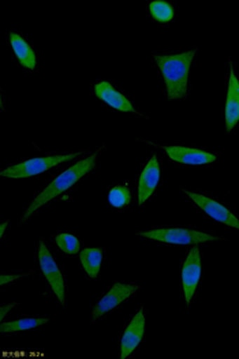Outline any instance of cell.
<instances>
[{"instance_id": "6da1fadb", "label": "cell", "mask_w": 239, "mask_h": 359, "mask_svg": "<svg viewBox=\"0 0 239 359\" xmlns=\"http://www.w3.org/2000/svg\"><path fill=\"white\" fill-rule=\"evenodd\" d=\"M194 56L196 50L177 55L156 56L158 66L165 82L167 97L170 100H178L186 96L189 73Z\"/></svg>"}, {"instance_id": "7a4b0ae2", "label": "cell", "mask_w": 239, "mask_h": 359, "mask_svg": "<svg viewBox=\"0 0 239 359\" xmlns=\"http://www.w3.org/2000/svg\"><path fill=\"white\" fill-rule=\"evenodd\" d=\"M96 157H97V154H92L86 158H82L78 163H76L74 165L67 168L64 172H62L59 177H56L53 182H51L44 189V191H41L33 200V203L29 205L24 217H22V222L27 220L37 209H40L41 206L51 203L53 198H56L57 196H60L62 193H64L66 190L73 187L81 178H83L85 175L92 172L95 170V165H96Z\"/></svg>"}, {"instance_id": "3957f363", "label": "cell", "mask_w": 239, "mask_h": 359, "mask_svg": "<svg viewBox=\"0 0 239 359\" xmlns=\"http://www.w3.org/2000/svg\"><path fill=\"white\" fill-rule=\"evenodd\" d=\"M80 156H82V154H60V156L55 154V156H47V157H36L3 170L0 175L8 180H25L30 177H36L41 172H46L62 163H67Z\"/></svg>"}, {"instance_id": "277c9868", "label": "cell", "mask_w": 239, "mask_h": 359, "mask_svg": "<svg viewBox=\"0 0 239 359\" xmlns=\"http://www.w3.org/2000/svg\"><path fill=\"white\" fill-rule=\"evenodd\" d=\"M139 235L170 245H200L204 242H212L220 239L205 232L194 231L187 229H158L151 231L139 232Z\"/></svg>"}, {"instance_id": "5b68a950", "label": "cell", "mask_w": 239, "mask_h": 359, "mask_svg": "<svg viewBox=\"0 0 239 359\" xmlns=\"http://www.w3.org/2000/svg\"><path fill=\"white\" fill-rule=\"evenodd\" d=\"M39 261H40L41 272H43L44 278L50 283L53 294L56 295L59 302L62 305H64L66 304V290H64L63 275L59 271V268L56 265V261L53 259L51 252L43 243V241L40 242V248H39Z\"/></svg>"}, {"instance_id": "8992f818", "label": "cell", "mask_w": 239, "mask_h": 359, "mask_svg": "<svg viewBox=\"0 0 239 359\" xmlns=\"http://www.w3.org/2000/svg\"><path fill=\"white\" fill-rule=\"evenodd\" d=\"M138 290H139V285L115 283L109 288V291L107 292L106 295L102 297V299L96 304L95 310H93V320H97V318L103 317L112 309H115L116 306H119L122 302L128 301L134 292H137Z\"/></svg>"}, {"instance_id": "52a82bcc", "label": "cell", "mask_w": 239, "mask_h": 359, "mask_svg": "<svg viewBox=\"0 0 239 359\" xmlns=\"http://www.w3.org/2000/svg\"><path fill=\"white\" fill-rule=\"evenodd\" d=\"M187 197L191 198V201L197 206H200L208 216H211L216 222L226 224L228 227H233L235 230H239V219L231 213L227 208L219 204L217 201H214L210 197H205L203 194L198 193H193V191H185Z\"/></svg>"}, {"instance_id": "ba28073f", "label": "cell", "mask_w": 239, "mask_h": 359, "mask_svg": "<svg viewBox=\"0 0 239 359\" xmlns=\"http://www.w3.org/2000/svg\"><path fill=\"white\" fill-rule=\"evenodd\" d=\"M201 278V256L198 248H193L182 268V284L187 305H190Z\"/></svg>"}, {"instance_id": "9c48e42d", "label": "cell", "mask_w": 239, "mask_h": 359, "mask_svg": "<svg viewBox=\"0 0 239 359\" xmlns=\"http://www.w3.org/2000/svg\"><path fill=\"white\" fill-rule=\"evenodd\" d=\"M160 180V164L158 156L153 154L152 158L145 165L139 182H138V205L148 201V198L155 193Z\"/></svg>"}, {"instance_id": "30bf717a", "label": "cell", "mask_w": 239, "mask_h": 359, "mask_svg": "<svg viewBox=\"0 0 239 359\" xmlns=\"http://www.w3.org/2000/svg\"><path fill=\"white\" fill-rule=\"evenodd\" d=\"M145 332V314L144 310H138L132 323L126 328L121 341V358L126 359L141 343Z\"/></svg>"}, {"instance_id": "8fae6325", "label": "cell", "mask_w": 239, "mask_h": 359, "mask_svg": "<svg viewBox=\"0 0 239 359\" xmlns=\"http://www.w3.org/2000/svg\"><path fill=\"white\" fill-rule=\"evenodd\" d=\"M165 154L177 163L190 164V165H201L213 163L217 157L212 154L194 149V148H184V147H165Z\"/></svg>"}, {"instance_id": "7c38bea8", "label": "cell", "mask_w": 239, "mask_h": 359, "mask_svg": "<svg viewBox=\"0 0 239 359\" xmlns=\"http://www.w3.org/2000/svg\"><path fill=\"white\" fill-rule=\"evenodd\" d=\"M226 130L231 131L239 122V79L231 67L228 89H227V102H226Z\"/></svg>"}, {"instance_id": "4fadbf2b", "label": "cell", "mask_w": 239, "mask_h": 359, "mask_svg": "<svg viewBox=\"0 0 239 359\" xmlns=\"http://www.w3.org/2000/svg\"><path fill=\"white\" fill-rule=\"evenodd\" d=\"M95 93L100 100H103L104 103L108 104L109 107H112L115 109H118V111L137 114V111H135L133 104L130 103V100H128V97H125L122 93L115 90L114 86L107 81L99 82L95 86Z\"/></svg>"}, {"instance_id": "5bb4252c", "label": "cell", "mask_w": 239, "mask_h": 359, "mask_svg": "<svg viewBox=\"0 0 239 359\" xmlns=\"http://www.w3.org/2000/svg\"><path fill=\"white\" fill-rule=\"evenodd\" d=\"M10 44L18 57V62L27 70H34L37 66L36 53L32 50V47L29 46L27 40L22 39L21 34L11 32L10 33Z\"/></svg>"}, {"instance_id": "9a60e30c", "label": "cell", "mask_w": 239, "mask_h": 359, "mask_svg": "<svg viewBox=\"0 0 239 359\" xmlns=\"http://www.w3.org/2000/svg\"><path fill=\"white\" fill-rule=\"evenodd\" d=\"M81 264L88 273L89 279H96L100 272L102 261H103V250L102 249H83L81 252Z\"/></svg>"}, {"instance_id": "2e32d148", "label": "cell", "mask_w": 239, "mask_h": 359, "mask_svg": "<svg viewBox=\"0 0 239 359\" xmlns=\"http://www.w3.org/2000/svg\"><path fill=\"white\" fill-rule=\"evenodd\" d=\"M48 323V318H21L17 321L10 323H1L0 332L1 334H11V332H20V331H27L37 328L40 325H46Z\"/></svg>"}, {"instance_id": "e0dca14e", "label": "cell", "mask_w": 239, "mask_h": 359, "mask_svg": "<svg viewBox=\"0 0 239 359\" xmlns=\"http://www.w3.org/2000/svg\"><path fill=\"white\" fill-rule=\"evenodd\" d=\"M149 11H151L153 20L159 24L170 22L175 14L171 3H168L165 0H155V1L149 3Z\"/></svg>"}, {"instance_id": "ac0fdd59", "label": "cell", "mask_w": 239, "mask_h": 359, "mask_svg": "<svg viewBox=\"0 0 239 359\" xmlns=\"http://www.w3.org/2000/svg\"><path fill=\"white\" fill-rule=\"evenodd\" d=\"M132 191L126 186H115L108 194V203L114 208H123L132 204Z\"/></svg>"}, {"instance_id": "d6986e66", "label": "cell", "mask_w": 239, "mask_h": 359, "mask_svg": "<svg viewBox=\"0 0 239 359\" xmlns=\"http://www.w3.org/2000/svg\"><path fill=\"white\" fill-rule=\"evenodd\" d=\"M55 241L59 249L66 255L74 256L80 252V241L71 233H60L56 236Z\"/></svg>"}, {"instance_id": "ffe728a7", "label": "cell", "mask_w": 239, "mask_h": 359, "mask_svg": "<svg viewBox=\"0 0 239 359\" xmlns=\"http://www.w3.org/2000/svg\"><path fill=\"white\" fill-rule=\"evenodd\" d=\"M22 276L21 275H1L0 276V284L1 285H4V284H7L8 282H13V280H17V279H21Z\"/></svg>"}, {"instance_id": "44dd1931", "label": "cell", "mask_w": 239, "mask_h": 359, "mask_svg": "<svg viewBox=\"0 0 239 359\" xmlns=\"http://www.w3.org/2000/svg\"><path fill=\"white\" fill-rule=\"evenodd\" d=\"M15 306H17L15 302H13V304H10V305H3V306H1V309H0V318H1V321H4L6 314H7L11 309L15 308Z\"/></svg>"}, {"instance_id": "7402d4cb", "label": "cell", "mask_w": 239, "mask_h": 359, "mask_svg": "<svg viewBox=\"0 0 239 359\" xmlns=\"http://www.w3.org/2000/svg\"><path fill=\"white\" fill-rule=\"evenodd\" d=\"M7 224H8L7 222H3V223L0 224V236H1V238H4V232H6V227H7Z\"/></svg>"}]
</instances>
